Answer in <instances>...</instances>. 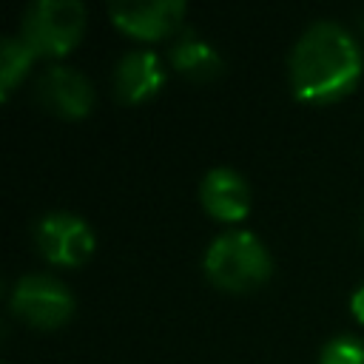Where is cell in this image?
I'll list each match as a JSON object with an SVG mask.
<instances>
[{
  "instance_id": "cell-3",
  "label": "cell",
  "mask_w": 364,
  "mask_h": 364,
  "mask_svg": "<svg viewBox=\"0 0 364 364\" xmlns=\"http://www.w3.org/2000/svg\"><path fill=\"white\" fill-rule=\"evenodd\" d=\"M85 28V6L80 0H34L23 9L20 37L37 57H60L74 48Z\"/></svg>"
},
{
  "instance_id": "cell-12",
  "label": "cell",
  "mask_w": 364,
  "mask_h": 364,
  "mask_svg": "<svg viewBox=\"0 0 364 364\" xmlns=\"http://www.w3.org/2000/svg\"><path fill=\"white\" fill-rule=\"evenodd\" d=\"M318 364H364V341L350 333L333 336L321 347Z\"/></svg>"
},
{
  "instance_id": "cell-8",
  "label": "cell",
  "mask_w": 364,
  "mask_h": 364,
  "mask_svg": "<svg viewBox=\"0 0 364 364\" xmlns=\"http://www.w3.org/2000/svg\"><path fill=\"white\" fill-rule=\"evenodd\" d=\"M199 199L210 216L236 222L245 219L250 210V185L236 168L213 165L199 182Z\"/></svg>"
},
{
  "instance_id": "cell-14",
  "label": "cell",
  "mask_w": 364,
  "mask_h": 364,
  "mask_svg": "<svg viewBox=\"0 0 364 364\" xmlns=\"http://www.w3.org/2000/svg\"><path fill=\"white\" fill-rule=\"evenodd\" d=\"M361 28H364V14H361Z\"/></svg>"
},
{
  "instance_id": "cell-7",
  "label": "cell",
  "mask_w": 364,
  "mask_h": 364,
  "mask_svg": "<svg viewBox=\"0 0 364 364\" xmlns=\"http://www.w3.org/2000/svg\"><path fill=\"white\" fill-rule=\"evenodd\" d=\"M185 0H119V3H108V14L111 20L139 37V40H156L165 37L171 31H176L185 20Z\"/></svg>"
},
{
  "instance_id": "cell-9",
  "label": "cell",
  "mask_w": 364,
  "mask_h": 364,
  "mask_svg": "<svg viewBox=\"0 0 364 364\" xmlns=\"http://www.w3.org/2000/svg\"><path fill=\"white\" fill-rule=\"evenodd\" d=\"M165 82V68L156 51L151 48H128L114 65V91L125 102H142L154 97Z\"/></svg>"
},
{
  "instance_id": "cell-4",
  "label": "cell",
  "mask_w": 364,
  "mask_h": 364,
  "mask_svg": "<svg viewBox=\"0 0 364 364\" xmlns=\"http://www.w3.org/2000/svg\"><path fill=\"white\" fill-rule=\"evenodd\" d=\"M11 310L34 327H60L74 313L71 287L51 273H26L11 287Z\"/></svg>"
},
{
  "instance_id": "cell-1",
  "label": "cell",
  "mask_w": 364,
  "mask_h": 364,
  "mask_svg": "<svg viewBox=\"0 0 364 364\" xmlns=\"http://www.w3.org/2000/svg\"><path fill=\"white\" fill-rule=\"evenodd\" d=\"M364 54L355 34L338 20H313L293 43L287 57L290 88L299 100L330 102L355 88Z\"/></svg>"
},
{
  "instance_id": "cell-6",
  "label": "cell",
  "mask_w": 364,
  "mask_h": 364,
  "mask_svg": "<svg viewBox=\"0 0 364 364\" xmlns=\"http://www.w3.org/2000/svg\"><path fill=\"white\" fill-rule=\"evenodd\" d=\"M37 100L65 119H80L94 105L91 80L65 63H51L37 74Z\"/></svg>"
},
{
  "instance_id": "cell-10",
  "label": "cell",
  "mask_w": 364,
  "mask_h": 364,
  "mask_svg": "<svg viewBox=\"0 0 364 364\" xmlns=\"http://www.w3.org/2000/svg\"><path fill=\"white\" fill-rule=\"evenodd\" d=\"M168 57L179 74L193 77V80H210L225 68L219 48L208 37L196 34L193 28H185L176 34V40L168 48Z\"/></svg>"
},
{
  "instance_id": "cell-11",
  "label": "cell",
  "mask_w": 364,
  "mask_h": 364,
  "mask_svg": "<svg viewBox=\"0 0 364 364\" xmlns=\"http://www.w3.org/2000/svg\"><path fill=\"white\" fill-rule=\"evenodd\" d=\"M34 60H37V51L20 34H6L0 40V94L3 97L11 94V88L26 77Z\"/></svg>"
},
{
  "instance_id": "cell-5",
  "label": "cell",
  "mask_w": 364,
  "mask_h": 364,
  "mask_svg": "<svg viewBox=\"0 0 364 364\" xmlns=\"http://www.w3.org/2000/svg\"><path fill=\"white\" fill-rule=\"evenodd\" d=\"M34 242L40 253L54 264H82L94 253V230L91 225L71 210H48L34 222Z\"/></svg>"
},
{
  "instance_id": "cell-2",
  "label": "cell",
  "mask_w": 364,
  "mask_h": 364,
  "mask_svg": "<svg viewBox=\"0 0 364 364\" xmlns=\"http://www.w3.org/2000/svg\"><path fill=\"white\" fill-rule=\"evenodd\" d=\"M202 267L213 284L222 290L245 293L264 284L273 273V256L267 245L245 228H228L205 250Z\"/></svg>"
},
{
  "instance_id": "cell-13",
  "label": "cell",
  "mask_w": 364,
  "mask_h": 364,
  "mask_svg": "<svg viewBox=\"0 0 364 364\" xmlns=\"http://www.w3.org/2000/svg\"><path fill=\"white\" fill-rule=\"evenodd\" d=\"M350 310H353V316L364 324V282L353 290V296H350Z\"/></svg>"
}]
</instances>
